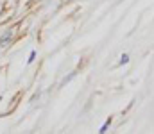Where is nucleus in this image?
Returning a JSON list of instances; mask_svg holds the SVG:
<instances>
[{"instance_id": "3", "label": "nucleus", "mask_w": 154, "mask_h": 134, "mask_svg": "<svg viewBox=\"0 0 154 134\" xmlns=\"http://www.w3.org/2000/svg\"><path fill=\"white\" fill-rule=\"evenodd\" d=\"M127 63H129V55H127V54H122V55H120L118 64H127Z\"/></svg>"}, {"instance_id": "4", "label": "nucleus", "mask_w": 154, "mask_h": 134, "mask_svg": "<svg viewBox=\"0 0 154 134\" xmlns=\"http://www.w3.org/2000/svg\"><path fill=\"white\" fill-rule=\"evenodd\" d=\"M74 77H75V72H72V73H70V75H68V77H65V79H63V82H61V86H65V84H66V82H70V81H72V79H74Z\"/></svg>"}, {"instance_id": "6", "label": "nucleus", "mask_w": 154, "mask_h": 134, "mask_svg": "<svg viewBox=\"0 0 154 134\" xmlns=\"http://www.w3.org/2000/svg\"><path fill=\"white\" fill-rule=\"evenodd\" d=\"M0 100H2V97H0Z\"/></svg>"}, {"instance_id": "1", "label": "nucleus", "mask_w": 154, "mask_h": 134, "mask_svg": "<svg viewBox=\"0 0 154 134\" xmlns=\"http://www.w3.org/2000/svg\"><path fill=\"white\" fill-rule=\"evenodd\" d=\"M13 36H14V31H5L2 36H0V48H4V46H7V43L13 40Z\"/></svg>"}, {"instance_id": "5", "label": "nucleus", "mask_w": 154, "mask_h": 134, "mask_svg": "<svg viewBox=\"0 0 154 134\" xmlns=\"http://www.w3.org/2000/svg\"><path fill=\"white\" fill-rule=\"evenodd\" d=\"M34 59H36V50H31V54H29V59H27V63L31 64V63H32Z\"/></svg>"}, {"instance_id": "2", "label": "nucleus", "mask_w": 154, "mask_h": 134, "mask_svg": "<svg viewBox=\"0 0 154 134\" xmlns=\"http://www.w3.org/2000/svg\"><path fill=\"white\" fill-rule=\"evenodd\" d=\"M109 125H111V118H108V120L104 122V125L100 127V131H99V133H100V134H104L106 131H108V127H109Z\"/></svg>"}]
</instances>
